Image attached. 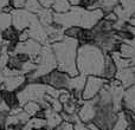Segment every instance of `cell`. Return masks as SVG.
I'll list each match as a JSON object with an SVG mask.
<instances>
[{
	"instance_id": "1",
	"label": "cell",
	"mask_w": 135,
	"mask_h": 130,
	"mask_svg": "<svg viewBox=\"0 0 135 130\" xmlns=\"http://www.w3.org/2000/svg\"><path fill=\"white\" fill-rule=\"evenodd\" d=\"M105 53L94 43L79 44L77 49L76 65L78 73L84 76L102 77Z\"/></svg>"
},
{
	"instance_id": "2",
	"label": "cell",
	"mask_w": 135,
	"mask_h": 130,
	"mask_svg": "<svg viewBox=\"0 0 135 130\" xmlns=\"http://www.w3.org/2000/svg\"><path fill=\"white\" fill-rule=\"evenodd\" d=\"M79 43L71 38L64 37L61 42H56L51 44L52 51L56 58L57 69L68 73L70 77H75L78 74L76 65L77 49Z\"/></svg>"
},
{
	"instance_id": "3",
	"label": "cell",
	"mask_w": 135,
	"mask_h": 130,
	"mask_svg": "<svg viewBox=\"0 0 135 130\" xmlns=\"http://www.w3.org/2000/svg\"><path fill=\"white\" fill-rule=\"evenodd\" d=\"M50 86L43 84L40 82H31L26 83L19 91H17V98H18L19 107H23L27 102H42L45 98Z\"/></svg>"
},
{
	"instance_id": "4",
	"label": "cell",
	"mask_w": 135,
	"mask_h": 130,
	"mask_svg": "<svg viewBox=\"0 0 135 130\" xmlns=\"http://www.w3.org/2000/svg\"><path fill=\"white\" fill-rule=\"evenodd\" d=\"M95 101V99H94ZM96 114L93 123L98 128V130H112L115 126L119 112L115 109L113 103L110 104H98L96 103Z\"/></svg>"
},
{
	"instance_id": "5",
	"label": "cell",
	"mask_w": 135,
	"mask_h": 130,
	"mask_svg": "<svg viewBox=\"0 0 135 130\" xmlns=\"http://www.w3.org/2000/svg\"><path fill=\"white\" fill-rule=\"evenodd\" d=\"M12 26L19 32H23L24 30H27L30 26H32L35 23L38 21V18L36 14L26 11V9H12Z\"/></svg>"
},
{
	"instance_id": "6",
	"label": "cell",
	"mask_w": 135,
	"mask_h": 130,
	"mask_svg": "<svg viewBox=\"0 0 135 130\" xmlns=\"http://www.w3.org/2000/svg\"><path fill=\"white\" fill-rule=\"evenodd\" d=\"M38 82H40L43 84H46V85L56 89V90H68L70 76L68 73H65V72L61 71V70L55 69L49 74L43 76L42 78H39Z\"/></svg>"
},
{
	"instance_id": "7",
	"label": "cell",
	"mask_w": 135,
	"mask_h": 130,
	"mask_svg": "<svg viewBox=\"0 0 135 130\" xmlns=\"http://www.w3.org/2000/svg\"><path fill=\"white\" fill-rule=\"evenodd\" d=\"M108 83L104 78L98 76H86L85 85L82 91V99L83 101H91L97 97L98 93L102 91L104 85Z\"/></svg>"
},
{
	"instance_id": "8",
	"label": "cell",
	"mask_w": 135,
	"mask_h": 130,
	"mask_svg": "<svg viewBox=\"0 0 135 130\" xmlns=\"http://www.w3.org/2000/svg\"><path fill=\"white\" fill-rule=\"evenodd\" d=\"M43 45L33 39H27L25 42H19L14 47L13 53H21L27 56L31 61H36L40 54Z\"/></svg>"
},
{
	"instance_id": "9",
	"label": "cell",
	"mask_w": 135,
	"mask_h": 130,
	"mask_svg": "<svg viewBox=\"0 0 135 130\" xmlns=\"http://www.w3.org/2000/svg\"><path fill=\"white\" fill-rule=\"evenodd\" d=\"M96 114V104L95 101H83L82 104L77 109V116L83 123H91Z\"/></svg>"
},
{
	"instance_id": "10",
	"label": "cell",
	"mask_w": 135,
	"mask_h": 130,
	"mask_svg": "<svg viewBox=\"0 0 135 130\" xmlns=\"http://www.w3.org/2000/svg\"><path fill=\"white\" fill-rule=\"evenodd\" d=\"M115 79L123 86L124 89L129 88L135 83V66L119 69L116 72Z\"/></svg>"
},
{
	"instance_id": "11",
	"label": "cell",
	"mask_w": 135,
	"mask_h": 130,
	"mask_svg": "<svg viewBox=\"0 0 135 130\" xmlns=\"http://www.w3.org/2000/svg\"><path fill=\"white\" fill-rule=\"evenodd\" d=\"M44 119L46 122V129L47 130H55L59 124H62L63 122V117L59 112H56L50 108L47 110H44Z\"/></svg>"
},
{
	"instance_id": "12",
	"label": "cell",
	"mask_w": 135,
	"mask_h": 130,
	"mask_svg": "<svg viewBox=\"0 0 135 130\" xmlns=\"http://www.w3.org/2000/svg\"><path fill=\"white\" fill-rule=\"evenodd\" d=\"M123 109L135 114V83L124 90L122 98V110Z\"/></svg>"
},
{
	"instance_id": "13",
	"label": "cell",
	"mask_w": 135,
	"mask_h": 130,
	"mask_svg": "<svg viewBox=\"0 0 135 130\" xmlns=\"http://www.w3.org/2000/svg\"><path fill=\"white\" fill-rule=\"evenodd\" d=\"M117 72V67L115 65L114 61H113L112 56L109 53H105V58H104V67H103V72H102V78H104L105 81H113L115 79Z\"/></svg>"
},
{
	"instance_id": "14",
	"label": "cell",
	"mask_w": 135,
	"mask_h": 130,
	"mask_svg": "<svg viewBox=\"0 0 135 130\" xmlns=\"http://www.w3.org/2000/svg\"><path fill=\"white\" fill-rule=\"evenodd\" d=\"M0 95H1V103H4V104L8 108L9 111L19 107L18 98H17V92L0 90Z\"/></svg>"
},
{
	"instance_id": "15",
	"label": "cell",
	"mask_w": 135,
	"mask_h": 130,
	"mask_svg": "<svg viewBox=\"0 0 135 130\" xmlns=\"http://www.w3.org/2000/svg\"><path fill=\"white\" fill-rule=\"evenodd\" d=\"M2 39H4V43L9 45H17L19 43V36H20V32L17 31L13 26H9L8 28L2 31Z\"/></svg>"
},
{
	"instance_id": "16",
	"label": "cell",
	"mask_w": 135,
	"mask_h": 130,
	"mask_svg": "<svg viewBox=\"0 0 135 130\" xmlns=\"http://www.w3.org/2000/svg\"><path fill=\"white\" fill-rule=\"evenodd\" d=\"M37 18L44 27L50 26L54 24V11L51 8H44L43 7L39 13L37 14Z\"/></svg>"
},
{
	"instance_id": "17",
	"label": "cell",
	"mask_w": 135,
	"mask_h": 130,
	"mask_svg": "<svg viewBox=\"0 0 135 130\" xmlns=\"http://www.w3.org/2000/svg\"><path fill=\"white\" fill-rule=\"evenodd\" d=\"M71 7H72V5L69 0H55L51 6V9L54 11V13L63 14V13L69 12L71 9Z\"/></svg>"
},
{
	"instance_id": "18",
	"label": "cell",
	"mask_w": 135,
	"mask_h": 130,
	"mask_svg": "<svg viewBox=\"0 0 135 130\" xmlns=\"http://www.w3.org/2000/svg\"><path fill=\"white\" fill-rule=\"evenodd\" d=\"M21 108H23V110L30 117H35L36 115H37L38 112L42 110L39 103H37V102H27V103H25V104H24Z\"/></svg>"
},
{
	"instance_id": "19",
	"label": "cell",
	"mask_w": 135,
	"mask_h": 130,
	"mask_svg": "<svg viewBox=\"0 0 135 130\" xmlns=\"http://www.w3.org/2000/svg\"><path fill=\"white\" fill-rule=\"evenodd\" d=\"M97 2L98 7L104 12V14L113 12L115 7L119 5V0H97Z\"/></svg>"
},
{
	"instance_id": "20",
	"label": "cell",
	"mask_w": 135,
	"mask_h": 130,
	"mask_svg": "<svg viewBox=\"0 0 135 130\" xmlns=\"http://www.w3.org/2000/svg\"><path fill=\"white\" fill-rule=\"evenodd\" d=\"M12 26V16L8 12L0 11V31H4Z\"/></svg>"
},
{
	"instance_id": "21",
	"label": "cell",
	"mask_w": 135,
	"mask_h": 130,
	"mask_svg": "<svg viewBox=\"0 0 135 130\" xmlns=\"http://www.w3.org/2000/svg\"><path fill=\"white\" fill-rule=\"evenodd\" d=\"M42 8L43 7H42V5L38 2V0H27L26 4H25V7H24V9H26V11L36 14V16L39 13Z\"/></svg>"
},
{
	"instance_id": "22",
	"label": "cell",
	"mask_w": 135,
	"mask_h": 130,
	"mask_svg": "<svg viewBox=\"0 0 135 130\" xmlns=\"http://www.w3.org/2000/svg\"><path fill=\"white\" fill-rule=\"evenodd\" d=\"M78 6L83 7V8H86V9H96V8H100V7H98L97 0H79Z\"/></svg>"
},
{
	"instance_id": "23",
	"label": "cell",
	"mask_w": 135,
	"mask_h": 130,
	"mask_svg": "<svg viewBox=\"0 0 135 130\" xmlns=\"http://www.w3.org/2000/svg\"><path fill=\"white\" fill-rule=\"evenodd\" d=\"M12 9L13 8L11 6V0H0V11L11 13Z\"/></svg>"
},
{
	"instance_id": "24",
	"label": "cell",
	"mask_w": 135,
	"mask_h": 130,
	"mask_svg": "<svg viewBox=\"0 0 135 130\" xmlns=\"http://www.w3.org/2000/svg\"><path fill=\"white\" fill-rule=\"evenodd\" d=\"M27 0H11V6L13 9H21L25 7Z\"/></svg>"
},
{
	"instance_id": "25",
	"label": "cell",
	"mask_w": 135,
	"mask_h": 130,
	"mask_svg": "<svg viewBox=\"0 0 135 130\" xmlns=\"http://www.w3.org/2000/svg\"><path fill=\"white\" fill-rule=\"evenodd\" d=\"M9 112L0 111V129H6L7 127V117Z\"/></svg>"
},
{
	"instance_id": "26",
	"label": "cell",
	"mask_w": 135,
	"mask_h": 130,
	"mask_svg": "<svg viewBox=\"0 0 135 130\" xmlns=\"http://www.w3.org/2000/svg\"><path fill=\"white\" fill-rule=\"evenodd\" d=\"M74 129L75 130H90V128H89L88 124L83 123L81 119H78V121H76L74 123Z\"/></svg>"
},
{
	"instance_id": "27",
	"label": "cell",
	"mask_w": 135,
	"mask_h": 130,
	"mask_svg": "<svg viewBox=\"0 0 135 130\" xmlns=\"http://www.w3.org/2000/svg\"><path fill=\"white\" fill-rule=\"evenodd\" d=\"M55 130H75L74 129V124L72 123H69V122H65L63 121L62 124H59Z\"/></svg>"
},
{
	"instance_id": "28",
	"label": "cell",
	"mask_w": 135,
	"mask_h": 130,
	"mask_svg": "<svg viewBox=\"0 0 135 130\" xmlns=\"http://www.w3.org/2000/svg\"><path fill=\"white\" fill-rule=\"evenodd\" d=\"M54 1L55 0H38V2H39V4L42 5V7H44V8H51Z\"/></svg>"
},
{
	"instance_id": "29",
	"label": "cell",
	"mask_w": 135,
	"mask_h": 130,
	"mask_svg": "<svg viewBox=\"0 0 135 130\" xmlns=\"http://www.w3.org/2000/svg\"><path fill=\"white\" fill-rule=\"evenodd\" d=\"M2 43H4V39H2V33H1V31H0V49H1V46H2Z\"/></svg>"
},
{
	"instance_id": "30",
	"label": "cell",
	"mask_w": 135,
	"mask_h": 130,
	"mask_svg": "<svg viewBox=\"0 0 135 130\" xmlns=\"http://www.w3.org/2000/svg\"><path fill=\"white\" fill-rule=\"evenodd\" d=\"M0 102H1V95H0Z\"/></svg>"
},
{
	"instance_id": "31",
	"label": "cell",
	"mask_w": 135,
	"mask_h": 130,
	"mask_svg": "<svg viewBox=\"0 0 135 130\" xmlns=\"http://www.w3.org/2000/svg\"><path fill=\"white\" fill-rule=\"evenodd\" d=\"M0 130H7V129H0Z\"/></svg>"
},
{
	"instance_id": "32",
	"label": "cell",
	"mask_w": 135,
	"mask_h": 130,
	"mask_svg": "<svg viewBox=\"0 0 135 130\" xmlns=\"http://www.w3.org/2000/svg\"><path fill=\"white\" fill-rule=\"evenodd\" d=\"M0 88H1V85H0Z\"/></svg>"
},
{
	"instance_id": "33",
	"label": "cell",
	"mask_w": 135,
	"mask_h": 130,
	"mask_svg": "<svg viewBox=\"0 0 135 130\" xmlns=\"http://www.w3.org/2000/svg\"><path fill=\"white\" fill-rule=\"evenodd\" d=\"M134 17H135V16H134Z\"/></svg>"
}]
</instances>
